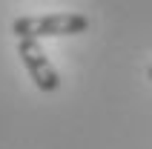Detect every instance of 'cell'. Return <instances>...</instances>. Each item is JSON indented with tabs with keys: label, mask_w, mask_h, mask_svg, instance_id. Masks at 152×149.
I'll use <instances>...</instances> for the list:
<instances>
[{
	"label": "cell",
	"mask_w": 152,
	"mask_h": 149,
	"mask_svg": "<svg viewBox=\"0 0 152 149\" xmlns=\"http://www.w3.org/2000/svg\"><path fill=\"white\" fill-rule=\"evenodd\" d=\"M89 29V17L80 12H58V15H32V17H17L12 23V32L20 37H75Z\"/></svg>",
	"instance_id": "obj_1"
},
{
	"label": "cell",
	"mask_w": 152,
	"mask_h": 149,
	"mask_svg": "<svg viewBox=\"0 0 152 149\" xmlns=\"http://www.w3.org/2000/svg\"><path fill=\"white\" fill-rule=\"evenodd\" d=\"M17 55H20L29 77L34 80V86L40 92H58L60 89V74H58V69L52 66V60L46 55V49L40 46V40L20 37L17 40Z\"/></svg>",
	"instance_id": "obj_2"
},
{
	"label": "cell",
	"mask_w": 152,
	"mask_h": 149,
	"mask_svg": "<svg viewBox=\"0 0 152 149\" xmlns=\"http://www.w3.org/2000/svg\"><path fill=\"white\" fill-rule=\"evenodd\" d=\"M146 74H149V80H152V63H149V69H146Z\"/></svg>",
	"instance_id": "obj_3"
}]
</instances>
